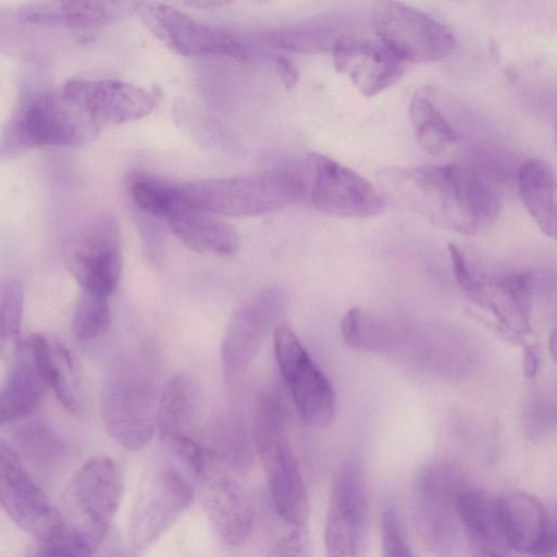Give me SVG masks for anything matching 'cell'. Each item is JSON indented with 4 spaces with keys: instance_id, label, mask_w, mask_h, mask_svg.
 Wrapping results in <instances>:
<instances>
[{
    "instance_id": "1",
    "label": "cell",
    "mask_w": 557,
    "mask_h": 557,
    "mask_svg": "<svg viewBox=\"0 0 557 557\" xmlns=\"http://www.w3.org/2000/svg\"><path fill=\"white\" fill-rule=\"evenodd\" d=\"M381 188L397 203L459 234H475L497 218L496 190L478 173L458 164L394 168L380 176Z\"/></svg>"
},
{
    "instance_id": "2",
    "label": "cell",
    "mask_w": 557,
    "mask_h": 557,
    "mask_svg": "<svg viewBox=\"0 0 557 557\" xmlns=\"http://www.w3.org/2000/svg\"><path fill=\"white\" fill-rule=\"evenodd\" d=\"M100 128L62 84L26 91L0 132V160L38 148L78 147Z\"/></svg>"
},
{
    "instance_id": "3",
    "label": "cell",
    "mask_w": 557,
    "mask_h": 557,
    "mask_svg": "<svg viewBox=\"0 0 557 557\" xmlns=\"http://www.w3.org/2000/svg\"><path fill=\"white\" fill-rule=\"evenodd\" d=\"M182 201L216 216L245 218L280 211L302 200L308 184L301 172L273 169L252 174L178 184Z\"/></svg>"
},
{
    "instance_id": "4",
    "label": "cell",
    "mask_w": 557,
    "mask_h": 557,
    "mask_svg": "<svg viewBox=\"0 0 557 557\" xmlns=\"http://www.w3.org/2000/svg\"><path fill=\"white\" fill-rule=\"evenodd\" d=\"M252 441L277 515L295 528L304 527L309 515L308 494L289 444L285 410L275 392H264L258 398Z\"/></svg>"
},
{
    "instance_id": "5",
    "label": "cell",
    "mask_w": 557,
    "mask_h": 557,
    "mask_svg": "<svg viewBox=\"0 0 557 557\" xmlns=\"http://www.w3.org/2000/svg\"><path fill=\"white\" fill-rule=\"evenodd\" d=\"M468 486L461 470L446 460H434L418 472L413 485L417 531L433 557H469L458 510Z\"/></svg>"
},
{
    "instance_id": "6",
    "label": "cell",
    "mask_w": 557,
    "mask_h": 557,
    "mask_svg": "<svg viewBox=\"0 0 557 557\" xmlns=\"http://www.w3.org/2000/svg\"><path fill=\"white\" fill-rule=\"evenodd\" d=\"M160 394L149 369L136 360L116 367L106 379L100 407L110 437L124 449H143L157 428Z\"/></svg>"
},
{
    "instance_id": "7",
    "label": "cell",
    "mask_w": 557,
    "mask_h": 557,
    "mask_svg": "<svg viewBox=\"0 0 557 557\" xmlns=\"http://www.w3.org/2000/svg\"><path fill=\"white\" fill-rule=\"evenodd\" d=\"M123 490V474L116 461L95 456L70 480L61 510H57L59 521L100 545L119 509Z\"/></svg>"
},
{
    "instance_id": "8",
    "label": "cell",
    "mask_w": 557,
    "mask_h": 557,
    "mask_svg": "<svg viewBox=\"0 0 557 557\" xmlns=\"http://www.w3.org/2000/svg\"><path fill=\"white\" fill-rule=\"evenodd\" d=\"M63 256L82 292L110 296L123 270L119 222L109 213L91 216L66 238Z\"/></svg>"
},
{
    "instance_id": "9",
    "label": "cell",
    "mask_w": 557,
    "mask_h": 557,
    "mask_svg": "<svg viewBox=\"0 0 557 557\" xmlns=\"http://www.w3.org/2000/svg\"><path fill=\"white\" fill-rule=\"evenodd\" d=\"M370 20L381 42L401 60L433 62L456 48L455 36L446 25L398 1L374 2Z\"/></svg>"
},
{
    "instance_id": "10",
    "label": "cell",
    "mask_w": 557,
    "mask_h": 557,
    "mask_svg": "<svg viewBox=\"0 0 557 557\" xmlns=\"http://www.w3.org/2000/svg\"><path fill=\"white\" fill-rule=\"evenodd\" d=\"M274 351L301 420L313 428L330 425L336 416L335 391L311 359L294 330L278 324L273 331Z\"/></svg>"
},
{
    "instance_id": "11",
    "label": "cell",
    "mask_w": 557,
    "mask_h": 557,
    "mask_svg": "<svg viewBox=\"0 0 557 557\" xmlns=\"http://www.w3.org/2000/svg\"><path fill=\"white\" fill-rule=\"evenodd\" d=\"M134 10L146 27L168 48L185 57H227L244 60L243 44L228 30L200 23L181 10L141 1Z\"/></svg>"
},
{
    "instance_id": "12",
    "label": "cell",
    "mask_w": 557,
    "mask_h": 557,
    "mask_svg": "<svg viewBox=\"0 0 557 557\" xmlns=\"http://www.w3.org/2000/svg\"><path fill=\"white\" fill-rule=\"evenodd\" d=\"M369 522V502L362 469L343 462L333 479L324 527L326 557H360Z\"/></svg>"
},
{
    "instance_id": "13",
    "label": "cell",
    "mask_w": 557,
    "mask_h": 557,
    "mask_svg": "<svg viewBox=\"0 0 557 557\" xmlns=\"http://www.w3.org/2000/svg\"><path fill=\"white\" fill-rule=\"evenodd\" d=\"M195 488L189 479L173 467L159 469L139 490L133 504L128 533L134 547L154 543L189 507Z\"/></svg>"
},
{
    "instance_id": "14",
    "label": "cell",
    "mask_w": 557,
    "mask_h": 557,
    "mask_svg": "<svg viewBox=\"0 0 557 557\" xmlns=\"http://www.w3.org/2000/svg\"><path fill=\"white\" fill-rule=\"evenodd\" d=\"M310 200L321 212L342 218H364L383 211L384 199L363 176L332 158L311 152Z\"/></svg>"
},
{
    "instance_id": "15",
    "label": "cell",
    "mask_w": 557,
    "mask_h": 557,
    "mask_svg": "<svg viewBox=\"0 0 557 557\" xmlns=\"http://www.w3.org/2000/svg\"><path fill=\"white\" fill-rule=\"evenodd\" d=\"M285 308V292L273 285L255 294L236 310L221 346L226 372L244 370L255 359L268 335L278 325Z\"/></svg>"
},
{
    "instance_id": "16",
    "label": "cell",
    "mask_w": 557,
    "mask_h": 557,
    "mask_svg": "<svg viewBox=\"0 0 557 557\" xmlns=\"http://www.w3.org/2000/svg\"><path fill=\"white\" fill-rule=\"evenodd\" d=\"M0 505L8 516L34 537L52 531L59 516L25 468L18 453L0 437Z\"/></svg>"
},
{
    "instance_id": "17",
    "label": "cell",
    "mask_w": 557,
    "mask_h": 557,
    "mask_svg": "<svg viewBox=\"0 0 557 557\" xmlns=\"http://www.w3.org/2000/svg\"><path fill=\"white\" fill-rule=\"evenodd\" d=\"M62 86L100 129L145 117L159 103L154 91L120 79L72 78Z\"/></svg>"
},
{
    "instance_id": "18",
    "label": "cell",
    "mask_w": 557,
    "mask_h": 557,
    "mask_svg": "<svg viewBox=\"0 0 557 557\" xmlns=\"http://www.w3.org/2000/svg\"><path fill=\"white\" fill-rule=\"evenodd\" d=\"M497 515L511 550L530 557L555 556V520L537 497L524 492L508 493L497 499Z\"/></svg>"
},
{
    "instance_id": "19",
    "label": "cell",
    "mask_w": 557,
    "mask_h": 557,
    "mask_svg": "<svg viewBox=\"0 0 557 557\" xmlns=\"http://www.w3.org/2000/svg\"><path fill=\"white\" fill-rule=\"evenodd\" d=\"M200 481V499L209 523L226 545L238 547L250 536L255 510L245 487L222 469Z\"/></svg>"
},
{
    "instance_id": "20",
    "label": "cell",
    "mask_w": 557,
    "mask_h": 557,
    "mask_svg": "<svg viewBox=\"0 0 557 557\" xmlns=\"http://www.w3.org/2000/svg\"><path fill=\"white\" fill-rule=\"evenodd\" d=\"M466 294L487 310L498 329L513 341L530 333L531 287L527 274L510 272L485 276L473 271L472 285Z\"/></svg>"
},
{
    "instance_id": "21",
    "label": "cell",
    "mask_w": 557,
    "mask_h": 557,
    "mask_svg": "<svg viewBox=\"0 0 557 557\" xmlns=\"http://www.w3.org/2000/svg\"><path fill=\"white\" fill-rule=\"evenodd\" d=\"M332 53L337 72L367 97L385 90L404 74V61L382 42L343 35Z\"/></svg>"
},
{
    "instance_id": "22",
    "label": "cell",
    "mask_w": 557,
    "mask_h": 557,
    "mask_svg": "<svg viewBox=\"0 0 557 557\" xmlns=\"http://www.w3.org/2000/svg\"><path fill=\"white\" fill-rule=\"evenodd\" d=\"M117 13V2L37 1L21 5L16 17L22 23L38 27L67 29L77 41L87 42Z\"/></svg>"
},
{
    "instance_id": "23",
    "label": "cell",
    "mask_w": 557,
    "mask_h": 557,
    "mask_svg": "<svg viewBox=\"0 0 557 557\" xmlns=\"http://www.w3.org/2000/svg\"><path fill=\"white\" fill-rule=\"evenodd\" d=\"M458 510L469 557H512L500 530L496 498L468 486L459 496Z\"/></svg>"
},
{
    "instance_id": "24",
    "label": "cell",
    "mask_w": 557,
    "mask_h": 557,
    "mask_svg": "<svg viewBox=\"0 0 557 557\" xmlns=\"http://www.w3.org/2000/svg\"><path fill=\"white\" fill-rule=\"evenodd\" d=\"M157 429L166 447L181 440L201 438L199 395L187 374L171 377L160 393Z\"/></svg>"
},
{
    "instance_id": "25",
    "label": "cell",
    "mask_w": 557,
    "mask_h": 557,
    "mask_svg": "<svg viewBox=\"0 0 557 557\" xmlns=\"http://www.w3.org/2000/svg\"><path fill=\"white\" fill-rule=\"evenodd\" d=\"M165 220L177 238L194 251L232 256L238 250L237 233L220 216L190 208L183 202Z\"/></svg>"
},
{
    "instance_id": "26",
    "label": "cell",
    "mask_w": 557,
    "mask_h": 557,
    "mask_svg": "<svg viewBox=\"0 0 557 557\" xmlns=\"http://www.w3.org/2000/svg\"><path fill=\"white\" fill-rule=\"evenodd\" d=\"M46 384L34 362L28 342L18 343L13 362L0 385V426L21 421L39 406Z\"/></svg>"
},
{
    "instance_id": "27",
    "label": "cell",
    "mask_w": 557,
    "mask_h": 557,
    "mask_svg": "<svg viewBox=\"0 0 557 557\" xmlns=\"http://www.w3.org/2000/svg\"><path fill=\"white\" fill-rule=\"evenodd\" d=\"M37 371L46 386L71 412L81 409L76 395L77 369L71 351L60 342L50 341L42 334H32L28 339Z\"/></svg>"
},
{
    "instance_id": "28",
    "label": "cell",
    "mask_w": 557,
    "mask_h": 557,
    "mask_svg": "<svg viewBox=\"0 0 557 557\" xmlns=\"http://www.w3.org/2000/svg\"><path fill=\"white\" fill-rule=\"evenodd\" d=\"M344 342L352 349L367 352H388L399 346L405 325L388 314L352 308L342 320Z\"/></svg>"
},
{
    "instance_id": "29",
    "label": "cell",
    "mask_w": 557,
    "mask_h": 557,
    "mask_svg": "<svg viewBox=\"0 0 557 557\" xmlns=\"http://www.w3.org/2000/svg\"><path fill=\"white\" fill-rule=\"evenodd\" d=\"M518 187L522 202L541 231L556 237V178L553 168L529 159L520 168Z\"/></svg>"
},
{
    "instance_id": "30",
    "label": "cell",
    "mask_w": 557,
    "mask_h": 557,
    "mask_svg": "<svg viewBox=\"0 0 557 557\" xmlns=\"http://www.w3.org/2000/svg\"><path fill=\"white\" fill-rule=\"evenodd\" d=\"M202 441L223 468L243 469L252 458L245 426L235 418L221 416L202 429Z\"/></svg>"
},
{
    "instance_id": "31",
    "label": "cell",
    "mask_w": 557,
    "mask_h": 557,
    "mask_svg": "<svg viewBox=\"0 0 557 557\" xmlns=\"http://www.w3.org/2000/svg\"><path fill=\"white\" fill-rule=\"evenodd\" d=\"M409 119L419 145L429 153H442L458 143L456 131L425 94L418 91L412 96Z\"/></svg>"
},
{
    "instance_id": "32",
    "label": "cell",
    "mask_w": 557,
    "mask_h": 557,
    "mask_svg": "<svg viewBox=\"0 0 557 557\" xmlns=\"http://www.w3.org/2000/svg\"><path fill=\"white\" fill-rule=\"evenodd\" d=\"M343 35L333 23L311 22L282 27L269 34V42L281 50L297 53H320L333 51Z\"/></svg>"
},
{
    "instance_id": "33",
    "label": "cell",
    "mask_w": 557,
    "mask_h": 557,
    "mask_svg": "<svg viewBox=\"0 0 557 557\" xmlns=\"http://www.w3.org/2000/svg\"><path fill=\"white\" fill-rule=\"evenodd\" d=\"M129 194L136 207L146 213L165 219L177 206L183 203L178 184L152 176H136L129 184Z\"/></svg>"
},
{
    "instance_id": "34",
    "label": "cell",
    "mask_w": 557,
    "mask_h": 557,
    "mask_svg": "<svg viewBox=\"0 0 557 557\" xmlns=\"http://www.w3.org/2000/svg\"><path fill=\"white\" fill-rule=\"evenodd\" d=\"M99 545L82 532L62 524L37 537L26 557H94Z\"/></svg>"
},
{
    "instance_id": "35",
    "label": "cell",
    "mask_w": 557,
    "mask_h": 557,
    "mask_svg": "<svg viewBox=\"0 0 557 557\" xmlns=\"http://www.w3.org/2000/svg\"><path fill=\"white\" fill-rule=\"evenodd\" d=\"M15 440L25 456L41 466L60 461L66 450L65 443L59 434L42 421L22 425L16 431Z\"/></svg>"
},
{
    "instance_id": "36",
    "label": "cell",
    "mask_w": 557,
    "mask_h": 557,
    "mask_svg": "<svg viewBox=\"0 0 557 557\" xmlns=\"http://www.w3.org/2000/svg\"><path fill=\"white\" fill-rule=\"evenodd\" d=\"M111 325L108 297L82 292L72 318V329L79 342H91L104 335Z\"/></svg>"
},
{
    "instance_id": "37",
    "label": "cell",
    "mask_w": 557,
    "mask_h": 557,
    "mask_svg": "<svg viewBox=\"0 0 557 557\" xmlns=\"http://www.w3.org/2000/svg\"><path fill=\"white\" fill-rule=\"evenodd\" d=\"M24 311V288L15 276L0 281V349L16 342L22 327Z\"/></svg>"
},
{
    "instance_id": "38",
    "label": "cell",
    "mask_w": 557,
    "mask_h": 557,
    "mask_svg": "<svg viewBox=\"0 0 557 557\" xmlns=\"http://www.w3.org/2000/svg\"><path fill=\"white\" fill-rule=\"evenodd\" d=\"M383 557H416L395 506H385L381 517Z\"/></svg>"
},
{
    "instance_id": "39",
    "label": "cell",
    "mask_w": 557,
    "mask_h": 557,
    "mask_svg": "<svg viewBox=\"0 0 557 557\" xmlns=\"http://www.w3.org/2000/svg\"><path fill=\"white\" fill-rule=\"evenodd\" d=\"M265 557H312L310 541L304 527L282 537Z\"/></svg>"
},
{
    "instance_id": "40",
    "label": "cell",
    "mask_w": 557,
    "mask_h": 557,
    "mask_svg": "<svg viewBox=\"0 0 557 557\" xmlns=\"http://www.w3.org/2000/svg\"><path fill=\"white\" fill-rule=\"evenodd\" d=\"M448 252L451 260L455 278L460 288L467 293L473 281V270L469 265L462 251L457 246L449 244Z\"/></svg>"
},
{
    "instance_id": "41",
    "label": "cell",
    "mask_w": 557,
    "mask_h": 557,
    "mask_svg": "<svg viewBox=\"0 0 557 557\" xmlns=\"http://www.w3.org/2000/svg\"><path fill=\"white\" fill-rule=\"evenodd\" d=\"M276 70L280 78L287 88H293L299 78L297 67L285 55H278L276 59Z\"/></svg>"
},
{
    "instance_id": "42",
    "label": "cell",
    "mask_w": 557,
    "mask_h": 557,
    "mask_svg": "<svg viewBox=\"0 0 557 557\" xmlns=\"http://www.w3.org/2000/svg\"><path fill=\"white\" fill-rule=\"evenodd\" d=\"M523 373L527 379H533L539 371V354L533 345L524 347L523 352Z\"/></svg>"
},
{
    "instance_id": "43",
    "label": "cell",
    "mask_w": 557,
    "mask_h": 557,
    "mask_svg": "<svg viewBox=\"0 0 557 557\" xmlns=\"http://www.w3.org/2000/svg\"><path fill=\"white\" fill-rule=\"evenodd\" d=\"M99 557H136L132 552L123 547H110L101 553Z\"/></svg>"
},
{
    "instance_id": "44",
    "label": "cell",
    "mask_w": 557,
    "mask_h": 557,
    "mask_svg": "<svg viewBox=\"0 0 557 557\" xmlns=\"http://www.w3.org/2000/svg\"><path fill=\"white\" fill-rule=\"evenodd\" d=\"M226 3H228V2H224V1H193V2H186L187 5L200 7L202 9L216 8V7H220V5H224Z\"/></svg>"
},
{
    "instance_id": "45",
    "label": "cell",
    "mask_w": 557,
    "mask_h": 557,
    "mask_svg": "<svg viewBox=\"0 0 557 557\" xmlns=\"http://www.w3.org/2000/svg\"><path fill=\"white\" fill-rule=\"evenodd\" d=\"M556 341H555V332H553L552 334V338H550V344H552V354H553V359L555 360V355H556V349H555V346H556Z\"/></svg>"
}]
</instances>
